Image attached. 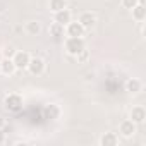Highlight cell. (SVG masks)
<instances>
[{
    "label": "cell",
    "instance_id": "20",
    "mask_svg": "<svg viewBox=\"0 0 146 146\" xmlns=\"http://www.w3.org/2000/svg\"><path fill=\"white\" fill-rule=\"evenodd\" d=\"M4 141H5V134H4V131H2V129H0V144H2Z\"/></svg>",
    "mask_w": 146,
    "mask_h": 146
},
{
    "label": "cell",
    "instance_id": "9",
    "mask_svg": "<svg viewBox=\"0 0 146 146\" xmlns=\"http://www.w3.org/2000/svg\"><path fill=\"white\" fill-rule=\"evenodd\" d=\"M83 33H84V28L79 24V21L67 24V35L69 36H83Z\"/></svg>",
    "mask_w": 146,
    "mask_h": 146
},
{
    "label": "cell",
    "instance_id": "10",
    "mask_svg": "<svg viewBox=\"0 0 146 146\" xmlns=\"http://www.w3.org/2000/svg\"><path fill=\"white\" fill-rule=\"evenodd\" d=\"M55 23H58L62 26H67L70 23V12L67 9H62V11L55 12Z\"/></svg>",
    "mask_w": 146,
    "mask_h": 146
},
{
    "label": "cell",
    "instance_id": "12",
    "mask_svg": "<svg viewBox=\"0 0 146 146\" xmlns=\"http://www.w3.org/2000/svg\"><path fill=\"white\" fill-rule=\"evenodd\" d=\"M48 31H50V36H53V40H60L64 36V26L58 24V23H53L48 28Z\"/></svg>",
    "mask_w": 146,
    "mask_h": 146
},
{
    "label": "cell",
    "instance_id": "17",
    "mask_svg": "<svg viewBox=\"0 0 146 146\" xmlns=\"http://www.w3.org/2000/svg\"><path fill=\"white\" fill-rule=\"evenodd\" d=\"M46 115H48L50 119H57V117H58V107H57V105H50V107L46 108Z\"/></svg>",
    "mask_w": 146,
    "mask_h": 146
},
{
    "label": "cell",
    "instance_id": "21",
    "mask_svg": "<svg viewBox=\"0 0 146 146\" xmlns=\"http://www.w3.org/2000/svg\"><path fill=\"white\" fill-rule=\"evenodd\" d=\"M12 53H14V52H12V48H7V50H5V55H7V57H9V55H12Z\"/></svg>",
    "mask_w": 146,
    "mask_h": 146
},
{
    "label": "cell",
    "instance_id": "14",
    "mask_svg": "<svg viewBox=\"0 0 146 146\" xmlns=\"http://www.w3.org/2000/svg\"><path fill=\"white\" fill-rule=\"evenodd\" d=\"M125 90L129 93H137V91H141V83L137 79H129L125 83Z\"/></svg>",
    "mask_w": 146,
    "mask_h": 146
},
{
    "label": "cell",
    "instance_id": "5",
    "mask_svg": "<svg viewBox=\"0 0 146 146\" xmlns=\"http://www.w3.org/2000/svg\"><path fill=\"white\" fill-rule=\"evenodd\" d=\"M134 132H136V124H134L132 120H124V122H120V134H122L124 137H131Z\"/></svg>",
    "mask_w": 146,
    "mask_h": 146
},
{
    "label": "cell",
    "instance_id": "19",
    "mask_svg": "<svg viewBox=\"0 0 146 146\" xmlns=\"http://www.w3.org/2000/svg\"><path fill=\"white\" fill-rule=\"evenodd\" d=\"M76 57H78V60H79V62H84V60L88 58V52H86V48H84L79 55H76Z\"/></svg>",
    "mask_w": 146,
    "mask_h": 146
},
{
    "label": "cell",
    "instance_id": "4",
    "mask_svg": "<svg viewBox=\"0 0 146 146\" xmlns=\"http://www.w3.org/2000/svg\"><path fill=\"white\" fill-rule=\"evenodd\" d=\"M33 76H40L41 72L45 70V62L41 60V58H29V64H28V67H26Z\"/></svg>",
    "mask_w": 146,
    "mask_h": 146
},
{
    "label": "cell",
    "instance_id": "1",
    "mask_svg": "<svg viewBox=\"0 0 146 146\" xmlns=\"http://www.w3.org/2000/svg\"><path fill=\"white\" fill-rule=\"evenodd\" d=\"M65 50L69 55H79L84 50V40L81 36H69L65 40Z\"/></svg>",
    "mask_w": 146,
    "mask_h": 146
},
{
    "label": "cell",
    "instance_id": "6",
    "mask_svg": "<svg viewBox=\"0 0 146 146\" xmlns=\"http://www.w3.org/2000/svg\"><path fill=\"white\" fill-rule=\"evenodd\" d=\"M0 70L4 72V74H7V76H11V74H14L16 72V65H14V62H12V58H9V57H5L4 60H0Z\"/></svg>",
    "mask_w": 146,
    "mask_h": 146
},
{
    "label": "cell",
    "instance_id": "22",
    "mask_svg": "<svg viewBox=\"0 0 146 146\" xmlns=\"http://www.w3.org/2000/svg\"><path fill=\"white\" fill-rule=\"evenodd\" d=\"M4 125H5V120H4V119H2V117H0V129H2V127H4Z\"/></svg>",
    "mask_w": 146,
    "mask_h": 146
},
{
    "label": "cell",
    "instance_id": "15",
    "mask_svg": "<svg viewBox=\"0 0 146 146\" xmlns=\"http://www.w3.org/2000/svg\"><path fill=\"white\" fill-rule=\"evenodd\" d=\"M62 9H65V0H50V11L58 12Z\"/></svg>",
    "mask_w": 146,
    "mask_h": 146
},
{
    "label": "cell",
    "instance_id": "16",
    "mask_svg": "<svg viewBox=\"0 0 146 146\" xmlns=\"http://www.w3.org/2000/svg\"><path fill=\"white\" fill-rule=\"evenodd\" d=\"M26 31H28L29 35H38V33H40V24H38L36 21H29V23L26 24Z\"/></svg>",
    "mask_w": 146,
    "mask_h": 146
},
{
    "label": "cell",
    "instance_id": "7",
    "mask_svg": "<svg viewBox=\"0 0 146 146\" xmlns=\"http://www.w3.org/2000/svg\"><path fill=\"white\" fill-rule=\"evenodd\" d=\"M95 23H96V17H95L91 12H83V14L79 16V24H81L84 29H86V28H93Z\"/></svg>",
    "mask_w": 146,
    "mask_h": 146
},
{
    "label": "cell",
    "instance_id": "2",
    "mask_svg": "<svg viewBox=\"0 0 146 146\" xmlns=\"http://www.w3.org/2000/svg\"><path fill=\"white\" fill-rule=\"evenodd\" d=\"M5 107H7V110H11V112H19V110L23 108V98H21L19 95L12 93V95H9V96L5 98Z\"/></svg>",
    "mask_w": 146,
    "mask_h": 146
},
{
    "label": "cell",
    "instance_id": "13",
    "mask_svg": "<svg viewBox=\"0 0 146 146\" xmlns=\"http://www.w3.org/2000/svg\"><path fill=\"white\" fill-rule=\"evenodd\" d=\"M131 11H132V17H134L136 21H143L144 16H146V9H144V5H143L141 2H137V5L132 7Z\"/></svg>",
    "mask_w": 146,
    "mask_h": 146
},
{
    "label": "cell",
    "instance_id": "11",
    "mask_svg": "<svg viewBox=\"0 0 146 146\" xmlns=\"http://www.w3.org/2000/svg\"><path fill=\"white\" fill-rule=\"evenodd\" d=\"M117 143H119V139H117V136L113 132H105L102 136V139H100V144L102 146H115Z\"/></svg>",
    "mask_w": 146,
    "mask_h": 146
},
{
    "label": "cell",
    "instance_id": "3",
    "mask_svg": "<svg viewBox=\"0 0 146 146\" xmlns=\"http://www.w3.org/2000/svg\"><path fill=\"white\" fill-rule=\"evenodd\" d=\"M29 58H31L29 53H26V52H16L14 57H12V62H14L16 69H26L28 64H29Z\"/></svg>",
    "mask_w": 146,
    "mask_h": 146
},
{
    "label": "cell",
    "instance_id": "18",
    "mask_svg": "<svg viewBox=\"0 0 146 146\" xmlns=\"http://www.w3.org/2000/svg\"><path fill=\"white\" fill-rule=\"evenodd\" d=\"M137 2H139V0H122V5L125 9H132V7L137 5Z\"/></svg>",
    "mask_w": 146,
    "mask_h": 146
},
{
    "label": "cell",
    "instance_id": "8",
    "mask_svg": "<svg viewBox=\"0 0 146 146\" xmlns=\"http://www.w3.org/2000/svg\"><path fill=\"white\" fill-rule=\"evenodd\" d=\"M144 119H146V112L143 107H134L131 110V120L134 124H141V122H144Z\"/></svg>",
    "mask_w": 146,
    "mask_h": 146
}]
</instances>
